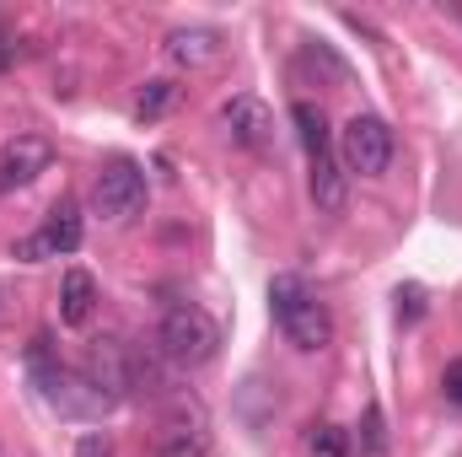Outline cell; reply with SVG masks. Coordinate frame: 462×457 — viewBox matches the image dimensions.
I'll return each mask as SVG.
<instances>
[{"mask_svg": "<svg viewBox=\"0 0 462 457\" xmlns=\"http://www.w3.org/2000/svg\"><path fill=\"white\" fill-rule=\"evenodd\" d=\"M156 344H162V355L172 360V366H205V360H216V350H221V329H216V318L205 312V307H172L167 318H162V329H156Z\"/></svg>", "mask_w": 462, "mask_h": 457, "instance_id": "7a4b0ae2", "label": "cell"}, {"mask_svg": "<svg viewBox=\"0 0 462 457\" xmlns=\"http://www.w3.org/2000/svg\"><path fill=\"white\" fill-rule=\"evenodd\" d=\"M172 92H178L172 81H145V92L134 98V118H156L167 103H172Z\"/></svg>", "mask_w": 462, "mask_h": 457, "instance_id": "4fadbf2b", "label": "cell"}, {"mask_svg": "<svg viewBox=\"0 0 462 457\" xmlns=\"http://www.w3.org/2000/svg\"><path fill=\"white\" fill-rule=\"evenodd\" d=\"M269 312H274L280 334L296 344V350H307V355L334 344V318H328V307L307 291L301 275H274V280H269Z\"/></svg>", "mask_w": 462, "mask_h": 457, "instance_id": "6da1fadb", "label": "cell"}, {"mask_svg": "<svg viewBox=\"0 0 462 457\" xmlns=\"http://www.w3.org/2000/svg\"><path fill=\"white\" fill-rule=\"evenodd\" d=\"M49 162H54V145L43 135H11L0 145V194L27 189L38 173H49Z\"/></svg>", "mask_w": 462, "mask_h": 457, "instance_id": "52a82bcc", "label": "cell"}, {"mask_svg": "<svg viewBox=\"0 0 462 457\" xmlns=\"http://www.w3.org/2000/svg\"><path fill=\"white\" fill-rule=\"evenodd\" d=\"M87 382L114 404V398L140 387V355L124 340H92V350H87Z\"/></svg>", "mask_w": 462, "mask_h": 457, "instance_id": "5b68a950", "label": "cell"}, {"mask_svg": "<svg viewBox=\"0 0 462 457\" xmlns=\"http://www.w3.org/2000/svg\"><path fill=\"white\" fill-rule=\"evenodd\" d=\"M145 173L134 167V162H108L103 173H97V183H92V210L103 216V221H134L140 210H145Z\"/></svg>", "mask_w": 462, "mask_h": 457, "instance_id": "277c9868", "label": "cell"}, {"mask_svg": "<svg viewBox=\"0 0 462 457\" xmlns=\"http://www.w3.org/2000/svg\"><path fill=\"white\" fill-rule=\"evenodd\" d=\"M92 307H97V280L87 269H65V280H60V323L81 329L92 318Z\"/></svg>", "mask_w": 462, "mask_h": 457, "instance_id": "8fae6325", "label": "cell"}, {"mask_svg": "<svg viewBox=\"0 0 462 457\" xmlns=\"http://www.w3.org/2000/svg\"><path fill=\"white\" fill-rule=\"evenodd\" d=\"M441 393H447V404H457V409H462V360H447V377H441Z\"/></svg>", "mask_w": 462, "mask_h": 457, "instance_id": "2e32d148", "label": "cell"}, {"mask_svg": "<svg viewBox=\"0 0 462 457\" xmlns=\"http://www.w3.org/2000/svg\"><path fill=\"white\" fill-rule=\"evenodd\" d=\"M307 162H312V173H307L312 205H318L323 216H339L349 205V173H345V162H339V151L328 145V151H312Z\"/></svg>", "mask_w": 462, "mask_h": 457, "instance_id": "ba28073f", "label": "cell"}, {"mask_svg": "<svg viewBox=\"0 0 462 457\" xmlns=\"http://www.w3.org/2000/svg\"><path fill=\"white\" fill-rule=\"evenodd\" d=\"M205 447H210L205 442V420H194V425L189 420H172L167 425V442H162V457H205Z\"/></svg>", "mask_w": 462, "mask_h": 457, "instance_id": "7c38bea8", "label": "cell"}, {"mask_svg": "<svg viewBox=\"0 0 462 457\" xmlns=\"http://www.w3.org/2000/svg\"><path fill=\"white\" fill-rule=\"evenodd\" d=\"M307 442H312V452H323V457H345L349 452L339 425H312V436H307Z\"/></svg>", "mask_w": 462, "mask_h": 457, "instance_id": "5bb4252c", "label": "cell"}, {"mask_svg": "<svg viewBox=\"0 0 462 457\" xmlns=\"http://www.w3.org/2000/svg\"><path fill=\"white\" fill-rule=\"evenodd\" d=\"M76 247H81V210L65 200V205L49 210V221L32 231V237L16 242V258H22V264H38V258H65V253H76Z\"/></svg>", "mask_w": 462, "mask_h": 457, "instance_id": "8992f818", "label": "cell"}, {"mask_svg": "<svg viewBox=\"0 0 462 457\" xmlns=\"http://www.w3.org/2000/svg\"><path fill=\"white\" fill-rule=\"evenodd\" d=\"M221 129H226L236 145H247V151H258V145H269V135H274V114L258 103V98H231L226 108H221Z\"/></svg>", "mask_w": 462, "mask_h": 457, "instance_id": "9c48e42d", "label": "cell"}, {"mask_svg": "<svg viewBox=\"0 0 462 457\" xmlns=\"http://www.w3.org/2000/svg\"><path fill=\"white\" fill-rule=\"evenodd\" d=\"M398 312H403V318L414 323V318L425 312V291H420V285H409V291H398Z\"/></svg>", "mask_w": 462, "mask_h": 457, "instance_id": "e0dca14e", "label": "cell"}, {"mask_svg": "<svg viewBox=\"0 0 462 457\" xmlns=\"http://www.w3.org/2000/svg\"><path fill=\"white\" fill-rule=\"evenodd\" d=\"M360 442H365V452H382V447H387V436H382V409H376V404L365 409V436H360Z\"/></svg>", "mask_w": 462, "mask_h": 457, "instance_id": "9a60e30c", "label": "cell"}, {"mask_svg": "<svg viewBox=\"0 0 462 457\" xmlns=\"http://www.w3.org/2000/svg\"><path fill=\"white\" fill-rule=\"evenodd\" d=\"M393 151H398V140H393L387 118L376 114H355L339 129V162L349 173H360V178H382L393 167Z\"/></svg>", "mask_w": 462, "mask_h": 457, "instance_id": "3957f363", "label": "cell"}, {"mask_svg": "<svg viewBox=\"0 0 462 457\" xmlns=\"http://www.w3.org/2000/svg\"><path fill=\"white\" fill-rule=\"evenodd\" d=\"M167 60L172 65H210V60H221V33L216 27H178L167 38Z\"/></svg>", "mask_w": 462, "mask_h": 457, "instance_id": "30bf717a", "label": "cell"}, {"mask_svg": "<svg viewBox=\"0 0 462 457\" xmlns=\"http://www.w3.org/2000/svg\"><path fill=\"white\" fill-rule=\"evenodd\" d=\"M76 457H114V442L92 431V436H81V442H76Z\"/></svg>", "mask_w": 462, "mask_h": 457, "instance_id": "ac0fdd59", "label": "cell"}]
</instances>
